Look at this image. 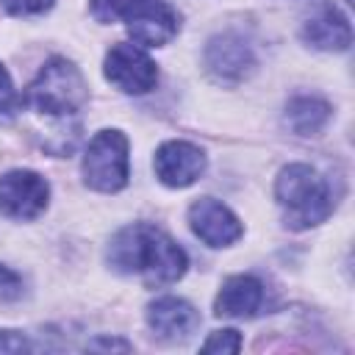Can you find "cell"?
<instances>
[{
  "label": "cell",
  "instance_id": "cell-1",
  "mask_svg": "<svg viewBox=\"0 0 355 355\" xmlns=\"http://www.w3.org/2000/svg\"><path fill=\"white\" fill-rule=\"evenodd\" d=\"M105 261L119 275H141L144 286L150 288L178 283L189 269V258L183 247L169 233H164L150 222H136L122 227L111 239L105 250Z\"/></svg>",
  "mask_w": 355,
  "mask_h": 355
},
{
  "label": "cell",
  "instance_id": "cell-2",
  "mask_svg": "<svg viewBox=\"0 0 355 355\" xmlns=\"http://www.w3.org/2000/svg\"><path fill=\"white\" fill-rule=\"evenodd\" d=\"M275 200L283 208V222L291 230H308L324 222L333 211L330 183L308 164H288L277 172Z\"/></svg>",
  "mask_w": 355,
  "mask_h": 355
},
{
  "label": "cell",
  "instance_id": "cell-3",
  "mask_svg": "<svg viewBox=\"0 0 355 355\" xmlns=\"http://www.w3.org/2000/svg\"><path fill=\"white\" fill-rule=\"evenodd\" d=\"M89 100V86L80 69L69 58H50L28 86V103L50 119H67L78 114Z\"/></svg>",
  "mask_w": 355,
  "mask_h": 355
},
{
  "label": "cell",
  "instance_id": "cell-4",
  "mask_svg": "<svg viewBox=\"0 0 355 355\" xmlns=\"http://www.w3.org/2000/svg\"><path fill=\"white\" fill-rule=\"evenodd\" d=\"M83 183L94 191L114 194L128 186L130 178V158H128V139L122 130H100L89 141L83 153Z\"/></svg>",
  "mask_w": 355,
  "mask_h": 355
},
{
  "label": "cell",
  "instance_id": "cell-5",
  "mask_svg": "<svg viewBox=\"0 0 355 355\" xmlns=\"http://www.w3.org/2000/svg\"><path fill=\"white\" fill-rule=\"evenodd\" d=\"M103 72L108 83L125 94H147L158 80L155 61L139 44H128V42H119L105 53Z\"/></svg>",
  "mask_w": 355,
  "mask_h": 355
},
{
  "label": "cell",
  "instance_id": "cell-6",
  "mask_svg": "<svg viewBox=\"0 0 355 355\" xmlns=\"http://www.w3.org/2000/svg\"><path fill=\"white\" fill-rule=\"evenodd\" d=\"M50 200V183L33 169H11L0 175V214L11 219H36Z\"/></svg>",
  "mask_w": 355,
  "mask_h": 355
},
{
  "label": "cell",
  "instance_id": "cell-7",
  "mask_svg": "<svg viewBox=\"0 0 355 355\" xmlns=\"http://www.w3.org/2000/svg\"><path fill=\"white\" fill-rule=\"evenodd\" d=\"M122 19L130 39L144 47H161L180 31V17L166 0H133Z\"/></svg>",
  "mask_w": 355,
  "mask_h": 355
},
{
  "label": "cell",
  "instance_id": "cell-8",
  "mask_svg": "<svg viewBox=\"0 0 355 355\" xmlns=\"http://www.w3.org/2000/svg\"><path fill=\"white\" fill-rule=\"evenodd\" d=\"M202 61H205L208 75L216 83H227V86L241 83L255 69V53H252L250 42L241 39L239 33H216L205 44Z\"/></svg>",
  "mask_w": 355,
  "mask_h": 355
},
{
  "label": "cell",
  "instance_id": "cell-9",
  "mask_svg": "<svg viewBox=\"0 0 355 355\" xmlns=\"http://www.w3.org/2000/svg\"><path fill=\"white\" fill-rule=\"evenodd\" d=\"M205 153L191 144V141H180V139H172V141H164L158 150H155V158H153V169H155V178L169 186V189H186L191 186L202 172H205Z\"/></svg>",
  "mask_w": 355,
  "mask_h": 355
},
{
  "label": "cell",
  "instance_id": "cell-10",
  "mask_svg": "<svg viewBox=\"0 0 355 355\" xmlns=\"http://www.w3.org/2000/svg\"><path fill=\"white\" fill-rule=\"evenodd\" d=\"M189 225L197 239H202L208 247H230L241 239L244 227L239 216L214 197H200L189 208Z\"/></svg>",
  "mask_w": 355,
  "mask_h": 355
},
{
  "label": "cell",
  "instance_id": "cell-11",
  "mask_svg": "<svg viewBox=\"0 0 355 355\" xmlns=\"http://www.w3.org/2000/svg\"><path fill=\"white\" fill-rule=\"evenodd\" d=\"M147 324L164 341H186L200 327V313L180 297H158L147 305Z\"/></svg>",
  "mask_w": 355,
  "mask_h": 355
},
{
  "label": "cell",
  "instance_id": "cell-12",
  "mask_svg": "<svg viewBox=\"0 0 355 355\" xmlns=\"http://www.w3.org/2000/svg\"><path fill=\"white\" fill-rule=\"evenodd\" d=\"M261 305H263V283L252 275H233L222 283L214 300V313L222 319H250L261 311Z\"/></svg>",
  "mask_w": 355,
  "mask_h": 355
},
{
  "label": "cell",
  "instance_id": "cell-13",
  "mask_svg": "<svg viewBox=\"0 0 355 355\" xmlns=\"http://www.w3.org/2000/svg\"><path fill=\"white\" fill-rule=\"evenodd\" d=\"M302 39L324 53H344L352 44V28L336 6H319L302 25Z\"/></svg>",
  "mask_w": 355,
  "mask_h": 355
},
{
  "label": "cell",
  "instance_id": "cell-14",
  "mask_svg": "<svg viewBox=\"0 0 355 355\" xmlns=\"http://www.w3.org/2000/svg\"><path fill=\"white\" fill-rule=\"evenodd\" d=\"M330 116H333V108H330L327 100L302 94V97H294V100L286 105L283 125H286L294 136H319V133L327 128Z\"/></svg>",
  "mask_w": 355,
  "mask_h": 355
},
{
  "label": "cell",
  "instance_id": "cell-15",
  "mask_svg": "<svg viewBox=\"0 0 355 355\" xmlns=\"http://www.w3.org/2000/svg\"><path fill=\"white\" fill-rule=\"evenodd\" d=\"M19 108H22V97L17 94V89H14V80H11L8 69L0 64V122L14 119Z\"/></svg>",
  "mask_w": 355,
  "mask_h": 355
},
{
  "label": "cell",
  "instance_id": "cell-16",
  "mask_svg": "<svg viewBox=\"0 0 355 355\" xmlns=\"http://www.w3.org/2000/svg\"><path fill=\"white\" fill-rule=\"evenodd\" d=\"M202 352H239L241 349V333L233 330V327H225V330H214L202 347Z\"/></svg>",
  "mask_w": 355,
  "mask_h": 355
},
{
  "label": "cell",
  "instance_id": "cell-17",
  "mask_svg": "<svg viewBox=\"0 0 355 355\" xmlns=\"http://www.w3.org/2000/svg\"><path fill=\"white\" fill-rule=\"evenodd\" d=\"M133 0H92V17L97 22H116Z\"/></svg>",
  "mask_w": 355,
  "mask_h": 355
},
{
  "label": "cell",
  "instance_id": "cell-18",
  "mask_svg": "<svg viewBox=\"0 0 355 355\" xmlns=\"http://www.w3.org/2000/svg\"><path fill=\"white\" fill-rule=\"evenodd\" d=\"M22 291H25L22 277L14 269L0 263V302H14V300L22 297Z\"/></svg>",
  "mask_w": 355,
  "mask_h": 355
},
{
  "label": "cell",
  "instance_id": "cell-19",
  "mask_svg": "<svg viewBox=\"0 0 355 355\" xmlns=\"http://www.w3.org/2000/svg\"><path fill=\"white\" fill-rule=\"evenodd\" d=\"M55 0H3V8L14 17H31V14H44L53 8Z\"/></svg>",
  "mask_w": 355,
  "mask_h": 355
},
{
  "label": "cell",
  "instance_id": "cell-20",
  "mask_svg": "<svg viewBox=\"0 0 355 355\" xmlns=\"http://www.w3.org/2000/svg\"><path fill=\"white\" fill-rule=\"evenodd\" d=\"M28 349V341L17 330H0V352H22Z\"/></svg>",
  "mask_w": 355,
  "mask_h": 355
},
{
  "label": "cell",
  "instance_id": "cell-21",
  "mask_svg": "<svg viewBox=\"0 0 355 355\" xmlns=\"http://www.w3.org/2000/svg\"><path fill=\"white\" fill-rule=\"evenodd\" d=\"M92 349H130L128 341H114V338H97L94 344H89Z\"/></svg>",
  "mask_w": 355,
  "mask_h": 355
}]
</instances>
